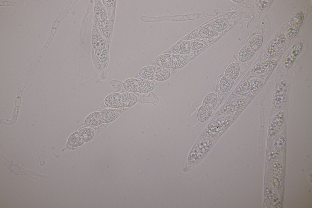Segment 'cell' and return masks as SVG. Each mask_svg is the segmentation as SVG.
I'll return each mask as SVG.
<instances>
[{
  "label": "cell",
  "mask_w": 312,
  "mask_h": 208,
  "mask_svg": "<svg viewBox=\"0 0 312 208\" xmlns=\"http://www.w3.org/2000/svg\"><path fill=\"white\" fill-rule=\"evenodd\" d=\"M124 89L131 93L139 92L141 94L148 93L154 88V84L151 81L130 78L126 79L123 84Z\"/></svg>",
  "instance_id": "6da1fadb"
},
{
  "label": "cell",
  "mask_w": 312,
  "mask_h": 208,
  "mask_svg": "<svg viewBox=\"0 0 312 208\" xmlns=\"http://www.w3.org/2000/svg\"><path fill=\"white\" fill-rule=\"evenodd\" d=\"M263 42V37L260 35L257 34L251 38L240 51L239 60L241 62L250 60L261 47Z\"/></svg>",
  "instance_id": "7a4b0ae2"
},
{
  "label": "cell",
  "mask_w": 312,
  "mask_h": 208,
  "mask_svg": "<svg viewBox=\"0 0 312 208\" xmlns=\"http://www.w3.org/2000/svg\"><path fill=\"white\" fill-rule=\"evenodd\" d=\"M139 74L142 78L150 81H163L168 79L170 74L166 69L161 67L147 66L142 68L139 70Z\"/></svg>",
  "instance_id": "3957f363"
},
{
  "label": "cell",
  "mask_w": 312,
  "mask_h": 208,
  "mask_svg": "<svg viewBox=\"0 0 312 208\" xmlns=\"http://www.w3.org/2000/svg\"><path fill=\"white\" fill-rule=\"evenodd\" d=\"M155 61L156 64L158 66L166 69L180 68L186 63V59L183 56L178 55H171L168 54H165L158 56Z\"/></svg>",
  "instance_id": "277c9868"
},
{
  "label": "cell",
  "mask_w": 312,
  "mask_h": 208,
  "mask_svg": "<svg viewBox=\"0 0 312 208\" xmlns=\"http://www.w3.org/2000/svg\"><path fill=\"white\" fill-rule=\"evenodd\" d=\"M303 19L304 16L301 12H297L293 15L286 30L285 36L287 39L292 40L296 35Z\"/></svg>",
  "instance_id": "5b68a950"
},
{
  "label": "cell",
  "mask_w": 312,
  "mask_h": 208,
  "mask_svg": "<svg viewBox=\"0 0 312 208\" xmlns=\"http://www.w3.org/2000/svg\"><path fill=\"white\" fill-rule=\"evenodd\" d=\"M212 144V141L210 139H206L200 142L190 152L189 161L193 162L199 160L208 151Z\"/></svg>",
  "instance_id": "8992f818"
},
{
  "label": "cell",
  "mask_w": 312,
  "mask_h": 208,
  "mask_svg": "<svg viewBox=\"0 0 312 208\" xmlns=\"http://www.w3.org/2000/svg\"><path fill=\"white\" fill-rule=\"evenodd\" d=\"M285 39V36L283 34H279L275 37L266 49V57L271 59L276 56L284 46Z\"/></svg>",
  "instance_id": "52a82bcc"
},
{
  "label": "cell",
  "mask_w": 312,
  "mask_h": 208,
  "mask_svg": "<svg viewBox=\"0 0 312 208\" xmlns=\"http://www.w3.org/2000/svg\"><path fill=\"white\" fill-rule=\"evenodd\" d=\"M287 91L286 83L284 81H280L277 86L274 95L273 104L276 108H279L283 105Z\"/></svg>",
  "instance_id": "ba28073f"
},
{
  "label": "cell",
  "mask_w": 312,
  "mask_h": 208,
  "mask_svg": "<svg viewBox=\"0 0 312 208\" xmlns=\"http://www.w3.org/2000/svg\"><path fill=\"white\" fill-rule=\"evenodd\" d=\"M229 117L221 118V120H218L210 124L206 129L204 133L206 135L212 136L218 133L223 128H225L230 123Z\"/></svg>",
  "instance_id": "9c48e42d"
},
{
  "label": "cell",
  "mask_w": 312,
  "mask_h": 208,
  "mask_svg": "<svg viewBox=\"0 0 312 208\" xmlns=\"http://www.w3.org/2000/svg\"><path fill=\"white\" fill-rule=\"evenodd\" d=\"M277 64L276 61L273 59H268L254 65L251 70V74L258 75L272 70Z\"/></svg>",
  "instance_id": "30bf717a"
},
{
  "label": "cell",
  "mask_w": 312,
  "mask_h": 208,
  "mask_svg": "<svg viewBox=\"0 0 312 208\" xmlns=\"http://www.w3.org/2000/svg\"><path fill=\"white\" fill-rule=\"evenodd\" d=\"M246 100L242 98L238 99L222 106L220 109L221 113L229 114L242 109L246 104Z\"/></svg>",
  "instance_id": "8fae6325"
},
{
  "label": "cell",
  "mask_w": 312,
  "mask_h": 208,
  "mask_svg": "<svg viewBox=\"0 0 312 208\" xmlns=\"http://www.w3.org/2000/svg\"><path fill=\"white\" fill-rule=\"evenodd\" d=\"M303 43L299 42L293 45L289 50L284 62L285 68H290L293 64L297 56L301 51Z\"/></svg>",
  "instance_id": "7c38bea8"
},
{
  "label": "cell",
  "mask_w": 312,
  "mask_h": 208,
  "mask_svg": "<svg viewBox=\"0 0 312 208\" xmlns=\"http://www.w3.org/2000/svg\"><path fill=\"white\" fill-rule=\"evenodd\" d=\"M284 119L283 112L279 111L274 117L268 129V135L271 137L275 135L279 132Z\"/></svg>",
  "instance_id": "4fadbf2b"
},
{
  "label": "cell",
  "mask_w": 312,
  "mask_h": 208,
  "mask_svg": "<svg viewBox=\"0 0 312 208\" xmlns=\"http://www.w3.org/2000/svg\"><path fill=\"white\" fill-rule=\"evenodd\" d=\"M121 94L115 93L107 96L104 100L105 104L111 108H118L122 107Z\"/></svg>",
  "instance_id": "5bb4252c"
},
{
  "label": "cell",
  "mask_w": 312,
  "mask_h": 208,
  "mask_svg": "<svg viewBox=\"0 0 312 208\" xmlns=\"http://www.w3.org/2000/svg\"><path fill=\"white\" fill-rule=\"evenodd\" d=\"M103 123L111 122L116 119L119 115L118 111L113 108H107L100 111Z\"/></svg>",
  "instance_id": "9a60e30c"
},
{
  "label": "cell",
  "mask_w": 312,
  "mask_h": 208,
  "mask_svg": "<svg viewBox=\"0 0 312 208\" xmlns=\"http://www.w3.org/2000/svg\"><path fill=\"white\" fill-rule=\"evenodd\" d=\"M174 48L176 52L181 54L187 55L193 52L191 41H180L174 45Z\"/></svg>",
  "instance_id": "2e32d148"
},
{
  "label": "cell",
  "mask_w": 312,
  "mask_h": 208,
  "mask_svg": "<svg viewBox=\"0 0 312 208\" xmlns=\"http://www.w3.org/2000/svg\"><path fill=\"white\" fill-rule=\"evenodd\" d=\"M85 123L87 126L91 127L101 124L103 121L100 112H95L90 114L86 118Z\"/></svg>",
  "instance_id": "e0dca14e"
},
{
  "label": "cell",
  "mask_w": 312,
  "mask_h": 208,
  "mask_svg": "<svg viewBox=\"0 0 312 208\" xmlns=\"http://www.w3.org/2000/svg\"><path fill=\"white\" fill-rule=\"evenodd\" d=\"M213 110L209 107L202 105L197 112V118L198 120L203 122L207 120L211 116Z\"/></svg>",
  "instance_id": "ac0fdd59"
},
{
  "label": "cell",
  "mask_w": 312,
  "mask_h": 208,
  "mask_svg": "<svg viewBox=\"0 0 312 208\" xmlns=\"http://www.w3.org/2000/svg\"><path fill=\"white\" fill-rule=\"evenodd\" d=\"M234 80L224 75L221 79L219 84L220 91L223 92L229 91L233 87Z\"/></svg>",
  "instance_id": "d6986e66"
},
{
  "label": "cell",
  "mask_w": 312,
  "mask_h": 208,
  "mask_svg": "<svg viewBox=\"0 0 312 208\" xmlns=\"http://www.w3.org/2000/svg\"><path fill=\"white\" fill-rule=\"evenodd\" d=\"M240 71V66L238 63L235 62L229 65L226 69L224 75L234 79L238 77Z\"/></svg>",
  "instance_id": "ffe728a7"
},
{
  "label": "cell",
  "mask_w": 312,
  "mask_h": 208,
  "mask_svg": "<svg viewBox=\"0 0 312 208\" xmlns=\"http://www.w3.org/2000/svg\"><path fill=\"white\" fill-rule=\"evenodd\" d=\"M218 101V97L215 93L208 94L204 98L202 105L208 106L213 110L216 107Z\"/></svg>",
  "instance_id": "44dd1931"
},
{
  "label": "cell",
  "mask_w": 312,
  "mask_h": 208,
  "mask_svg": "<svg viewBox=\"0 0 312 208\" xmlns=\"http://www.w3.org/2000/svg\"><path fill=\"white\" fill-rule=\"evenodd\" d=\"M84 142L80 136L78 132L71 134L68 138V143L71 147H77L82 145Z\"/></svg>",
  "instance_id": "7402d4cb"
},
{
  "label": "cell",
  "mask_w": 312,
  "mask_h": 208,
  "mask_svg": "<svg viewBox=\"0 0 312 208\" xmlns=\"http://www.w3.org/2000/svg\"><path fill=\"white\" fill-rule=\"evenodd\" d=\"M79 134L84 142L90 141L94 136V132L92 128L87 127L83 128L78 132Z\"/></svg>",
  "instance_id": "603a6c76"
},
{
  "label": "cell",
  "mask_w": 312,
  "mask_h": 208,
  "mask_svg": "<svg viewBox=\"0 0 312 208\" xmlns=\"http://www.w3.org/2000/svg\"><path fill=\"white\" fill-rule=\"evenodd\" d=\"M262 85L263 83L261 80L254 79L247 83V88L249 92H253L258 90Z\"/></svg>",
  "instance_id": "cb8c5ba5"
},
{
  "label": "cell",
  "mask_w": 312,
  "mask_h": 208,
  "mask_svg": "<svg viewBox=\"0 0 312 208\" xmlns=\"http://www.w3.org/2000/svg\"><path fill=\"white\" fill-rule=\"evenodd\" d=\"M191 41L193 52H200L206 46V42L203 40L196 39Z\"/></svg>",
  "instance_id": "d4e9b609"
},
{
  "label": "cell",
  "mask_w": 312,
  "mask_h": 208,
  "mask_svg": "<svg viewBox=\"0 0 312 208\" xmlns=\"http://www.w3.org/2000/svg\"><path fill=\"white\" fill-rule=\"evenodd\" d=\"M93 46L96 51L103 50L105 48V43L102 38L98 34L95 35L93 39Z\"/></svg>",
  "instance_id": "484cf974"
},
{
  "label": "cell",
  "mask_w": 312,
  "mask_h": 208,
  "mask_svg": "<svg viewBox=\"0 0 312 208\" xmlns=\"http://www.w3.org/2000/svg\"><path fill=\"white\" fill-rule=\"evenodd\" d=\"M227 21L224 19H219L214 21L212 25L217 32L225 29L228 25Z\"/></svg>",
  "instance_id": "4316f807"
},
{
  "label": "cell",
  "mask_w": 312,
  "mask_h": 208,
  "mask_svg": "<svg viewBox=\"0 0 312 208\" xmlns=\"http://www.w3.org/2000/svg\"><path fill=\"white\" fill-rule=\"evenodd\" d=\"M201 31V34L205 37L212 36L217 33L212 24L205 26Z\"/></svg>",
  "instance_id": "83f0119b"
},
{
  "label": "cell",
  "mask_w": 312,
  "mask_h": 208,
  "mask_svg": "<svg viewBox=\"0 0 312 208\" xmlns=\"http://www.w3.org/2000/svg\"><path fill=\"white\" fill-rule=\"evenodd\" d=\"M270 1L269 0H258L257 4L258 9L260 11L264 10L268 5Z\"/></svg>",
  "instance_id": "f1b7e54d"
},
{
  "label": "cell",
  "mask_w": 312,
  "mask_h": 208,
  "mask_svg": "<svg viewBox=\"0 0 312 208\" xmlns=\"http://www.w3.org/2000/svg\"><path fill=\"white\" fill-rule=\"evenodd\" d=\"M96 54L97 58L100 60L103 61L105 60L107 57V52L105 50L103 49L101 50L96 51Z\"/></svg>",
  "instance_id": "f546056e"
},
{
  "label": "cell",
  "mask_w": 312,
  "mask_h": 208,
  "mask_svg": "<svg viewBox=\"0 0 312 208\" xmlns=\"http://www.w3.org/2000/svg\"><path fill=\"white\" fill-rule=\"evenodd\" d=\"M103 3L107 7L113 8L114 5V3L113 1L104 0L103 1Z\"/></svg>",
  "instance_id": "4dcf8cb0"
},
{
  "label": "cell",
  "mask_w": 312,
  "mask_h": 208,
  "mask_svg": "<svg viewBox=\"0 0 312 208\" xmlns=\"http://www.w3.org/2000/svg\"><path fill=\"white\" fill-rule=\"evenodd\" d=\"M232 1L236 2H240L243 1V0H232Z\"/></svg>",
  "instance_id": "1f68e13d"
}]
</instances>
